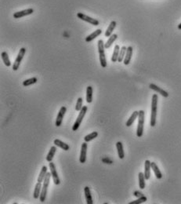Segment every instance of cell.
<instances>
[{
    "instance_id": "1",
    "label": "cell",
    "mask_w": 181,
    "mask_h": 204,
    "mask_svg": "<svg viewBox=\"0 0 181 204\" xmlns=\"http://www.w3.org/2000/svg\"><path fill=\"white\" fill-rule=\"evenodd\" d=\"M158 97L157 94H153L151 100V114H150V127H154L156 125V116H157L158 110Z\"/></svg>"
},
{
    "instance_id": "2",
    "label": "cell",
    "mask_w": 181,
    "mask_h": 204,
    "mask_svg": "<svg viewBox=\"0 0 181 204\" xmlns=\"http://www.w3.org/2000/svg\"><path fill=\"white\" fill-rule=\"evenodd\" d=\"M51 178H52L51 173H50V172H47V173H46V175H45V179H44V181H43V188H42L40 197H39L40 202H42V203H44V202L45 201V199H46V195H47L48 187H49V185H50V181Z\"/></svg>"
},
{
    "instance_id": "3",
    "label": "cell",
    "mask_w": 181,
    "mask_h": 204,
    "mask_svg": "<svg viewBox=\"0 0 181 204\" xmlns=\"http://www.w3.org/2000/svg\"><path fill=\"white\" fill-rule=\"evenodd\" d=\"M144 120H145V112L144 111L141 110L139 112L138 125H137V129H136V136L138 137H141L143 136Z\"/></svg>"
},
{
    "instance_id": "4",
    "label": "cell",
    "mask_w": 181,
    "mask_h": 204,
    "mask_svg": "<svg viewBox=\"0 0 181 204\" xmlns=\"http://www.w3.org/2000/svg\"><path fill=\"white\" fill-rule=\"evenodd\" d=\"M87 110H88V107H87V106H84V107H82V110L79 112V115H78V117H77V119L75 120L74 125L72 127V130H73V131H77V130H78V129H79L80 125H81L82 120H83L84 117H85V115H86V112H87Z\"/></svg>"
},
{
    "instance_id": "5",
    "label": "cell",
    "mask_w": 181,
    "mask_h": 204,
    "mask_svg": "<svg viewBox=\"0 0 181 204\" xmlns=\"http://www.w3.org/2000/svg\"><path fill=\"white\" fill-rule=\"evenodd\" d=\"M25 53H26V49L25 48H21L20 50L19 53H18V55H17V58L15 59L14 63H13V71L18 70L20 65H21V63L22 60H23V58H24V54H25Z\"/></svg>"
},
{
    "instance_id": "6",
    "label": "cell",
    "mask_w": 181,
    "mask_h": 204,
    "mask_svg": "<svg viewBox=\"0 0 181 204\" xmlns=\"http://www.w3.org/2000/svg\"><path fill=\"white\" fill-rule=\"evenodd\" d=\"M49 166H50V173H51V176H52L53 183H54L56 185H60V180L59 175H58L57 170H56V166H55L54 163H53V162H50Z\"/></svg>"
},
{
    "instance_id": "7",
    "label": "cell",
    "mask_w": 181,
    "mask_h": 204,
    "mask_svg": "<svg viewBox=\"0 0 181 204\" xmlns=\"http://www.w3.org/2000/svg\"><path fill=\"white\" fill-rule=\"evenodd\" d=\"M77 17H79V19H81L82 21L88 22V23L91 24L92 25H93V26H97V25H99V21H98L97 20L89 17V16L84 14L82 13H78V14H77Z\"/></svg>"
},
{
    "instance_id": "8",
    "label": "cell",
    "mask_w": 181,
    "mask_h": 204,
    "mask_svg": "<svg viewBox=\"0 0 181 204\" xmlns=\"http://www.w3.org/2000/svg\"><path fill=\"white\" fill-rule=\"evenodd\" d=\"M66 112H67V108L65 107V106H62V107L60 108V109L58 114H57V119H56V122H55L56 127H59L61 126L63 119H64V117H65Z\"/></svg>"
},
{
    "instance_id": "9",
    "label": "cell",
    "mask_w": 181,
    "mask_h": 204,
    "mask_svg": "<svg viewBox=\"0 0 181 204\" xmlns=\"http://www.w3.org/2000/svg\"><path fill=\"white\" fill-rule=\"evenodd\" d=\"M34 13V10L32 8H29V9H27V10H21V11H18V12H16L13 14V17L15 19H19V18H21L23 17H25V16H28V15H31Z\"/></svg>"
},
{
    "instance_id": "10",
    "label": "cell",
    "mask_w": 181,
    "mask_h": 204,
    "mask_svg": "<svg viewBox=\"0 0 181 204\" xmlns=\"http://www.w3.org/2000/svg\"><path fill=\"white\" fill-rule=\"evenodd\" d=\"M86 153H87V142H84L82 144L81 152L79 157V162L81 163H85L86 161Z\"/></svg>"
},
{
    "instance_id": "11",
    "label": "cell",
    "mask_w": 181,
    "mask_h": 204,
    "mask_svg": "<svg viewBox=\"0 0 181 204\" xmlns=\"http://www.w3.org/2000/svg\"><path fill=\"white\" fill-rule=\"evenodd\" d=\"M149 88H150L151 90H155V92H157V93H158L159 94H161L162 97H169V94H168V92L165 91V90L162 89V88H160L159 87H158L157 85L154 84V83H150V85H149Z\"/></svg>"
},
{
    "instance_id": "12",
    "label": "cell",
    "mask_w": 181,
    "mask_h": 204,
    "mask_svg": "<svg viewBox=\"0 0 181 204\" xmlns=\"http://www.w3.org/2000/svg\"><path fill=\"white\" fill-rule=\"evenodd\" d=\"M133 47L132 46H129L126 50V53L124 60H123V63H124L125 65H129V63L131 61L132 56H133Z\"/></svg>"
},
{
    "instance_id": "13",
    "label": "cell",
    "mask_w": 181,
    "mask_h": 204,
    "mask_svg": "<svg viewBox=\"0 0 181 204\" xmlns=\"http://www.w3.org/2000/svg\"><path fill=\"white\" fill-rule=\"evenodd\" d=\"M150 166H151V170L153 171L154 173H155V177L158 178V179H161L162 178V174L161 171L158 168V166H157V164L155 163V162H152L150 163Z\"/></svg>"
},
{
    "instance_id": "14",
    "label": "cell",
    "mask_w": 181,
    "mask_h": 204,
    "mask_svg": "<svg viewBox=\"0 0 181 204\" xmlns=\"http://www.w3.org/2000/svg\"><path fill=\"white\" fill-rule=\"evenodd\" d=\"M84 194H85V198H86L87 204H93V199H92L90 188L88 186H86V187L84 188Z\"/></svg>"
},
{
    "instance_id": "15",
    "label": "cell",
    "mask_w": 181,
    "mask_h": 204,
    "mask_svg": "<svg viewBox=\"0 0 181 204\" xmlns=\"http://www.w3.org/2000/svg\"><path fill=\"white\" fill-rule=\"evenodd\" d=\"M116 25H117L116 21H112L110 23L109 26L107 27V30H106V31H105L104 36H106V37H110V36H111L112 32L114 31Z\"/></svg>"
},
{
    "instance_id": "16",
    "label": "cell",
    "mask_w": 181,
    "mask_h": 204,
    "mask_svg": "<svg viewBox=\"0 0 181 204\" xmlns=\"http://www.w3.org/2000/svg\"><path fill=\"white\" fill-rule=\"evenodd\" d=\"M150 162L149 160H146L144 163V176L146 180H149L150 178Z\"/></svg>"
},
{
    "instance_id": "17",
    "label": "cell",
    "mask_w": 181,
    "mask_h": 204,
    "mask_svg": "<svg viewBox=\"0 0 181 204\" xmlns=\"http://www.w3.org/2000/svg\"><path fill=\"white\" fill-rule=\"evenodd\" d=\"M138 116H139V112H137V111H134L133 112V114L131 115V116L129 117V119L127 120L126 123V126L128 127H131V126L134 123V122H135V120L138 118Z\"/></svg>"
},
{
    "instance_id": "18",
    "label": "cell",
    "mask_w": 181,
    "mask_h": 204,
    "mask_svg": "<svg viewBox=\"0 0 181 204\" xmlns=\"http://www.w3.org/2000/svg\"><path fill=\"white\" fill-rule=\"evenodd\" d=\"M53 143H54V144L56 146L59 147V148H60V149H63V150H65V151H68L70 149V146L68 144H67L66 143L63 142L62 141H60V140L59 139H55Z\"/></svg>"
},
{
    "instance_id": "19",
    "label": "cell",
    "mask_w": 181,
    "mask_h": 204,
    "mask_svg": "<svg viewBox=\"0 0 181 204\" xmlns=\"http://www.w3.org/2000/svg\"><path fill=\"white\" fill-rule=\"evenodd\" d=\"M42 182H37L35 185V190H34V193H33V197L34 199H38L40 197V194H41V191H42Z\"/></svg>"
},
{
    "instance_id": "20",
    "label": "cell",
    "mask_w": 181,
    "mask_h": 204,
    "mask_svg": "<svg viewBox=\"0 0 181 204\" xmlns=\"http://www.w3.org/2000/svg\"><path fill=\"white\" fill-rule=\"evenodd\" d=\"M101 33H102V30H101V29H97V30H96L95 31H93V33H91L90 35H89V36L86 37V42L89 43V42H91V41H93L94 38L98 37V36H100Z\"/></svg>"
},
{
    "instance_id": "21",
    "label": "cell",
    "mask_w": 181,
    "mask_h": 204,
    "mask_svg": "<svg viewBox=\"0 0 181 204\" xmlns=\"http://www.w3.org/2000/svg\"><path fill=\"white\" fill-rule=\"evenodd\" d=\"M116 149L117 151H118V155H119V159H124L125 157V153H124V149H123V144H122V142L118 141L116 143Z\"/></svg>"
},
{
    "instance_id": "22",
    "label": "cell",
    "mask_w": 181,
    "mask_h": 204,
    "mask_svg": "<svg viewBox=\"0 0 181 204\" xmlns=\"http://www.w3.org/2000/svg\"><path fill=\"white\" fill-rule=\"evenodd\" d=\"M56 151H57V146H56V145H55V146H52L50 148L49 153L47 154V156L45 157V159H46L47 162H49V163H50V162H52L53 159V157H54L55 156V153H56Z\"/></svg>"
},
{
    "instance_id": "23",
    "label": "cell",
    "mask_w": 181,
    "mask_h": 204,
    "mask_svg": "<svg viewBox=\"0 0 181 204\" xmlns=\"http://www.w3.org/2000/svg\"><path fill=\"white\" fill-rule=\"evenodd\" d=\"M108 39H107V41L106 42V43L104 44V46H105V49H109L111 46H112V44L114 43V42L117 39V38H118V35L117 34H112L111 36H110V37H108Z\"/></svg>"
},
{
    "instance_id": "24",
    "label": "cell",
    "mask_w": 181,
    "mask_h": 204,
    "mask_svg": "<svg viewBox=\"0 0 181 204\" xmlns=\"http://www.w3.org/2000/svg\"><path fill=\"white\" fill-rule=\"evenodd\" d=\"M120 46L119 45H115L114 48V51H113V54H112L111 57V61L112 62H117L118 61V58H119V53H120Z\"/></svg>"
},
{
    "instance_id": "25",
    "label": "cell",
    "mask_w": 181,
    "mask_h": 204,
    "mask_svg": "<svg viewBox=\"0 0 181 204\" xmlns=\"http://www.w3.org/2000/svg\"><path fill=\"white\" fill-rule=\"evenodd\" d=\"M93 101V87L88 86L86 88V102L89 104Z\"/></svg>"
},
{
    "instance_id": "26",
    "label": "cell",
    "mask_w": 181,
    "mask_h": 204,
    "mask_svg": "<svg viewBox=\"0 0 181 204\" xmlns=\"http://www.w3.org/2000/svg\"><path fill=\"white\" fill-rule=\"evenodd\" d=\"M139 177V186L141 189H144L145 188L146 184H145V176H144V173L140 172L138 174Z\"/></svg>"
},
{
    "instance_id": "27",
    "label": "cell",
    "mask_w": 181,
    "mask_h": 204,
    "mask_svg": "<svg viewBox=\"0 0 181 204\" xmlns=\"http://www.w3.org/2000/svg\"><path fill=\"white\" fill-rule=\"evenodd\" d=\"M47 166H43L42 167V170L40 171V173H39V176L38 178V182H43V181L45 179V177L47 173Z\"/></svg>"
},
{
    "instance_id": "28",
    "label": "cell",
    "mask_w": 181,
    "mask_h": 204,
    "mask_svg": "<svg viewBox=\"0 0 181 204\" xmlns=\"http://www.w3.org/2000/svg\"><path fill=\"white\" fill-rule=\"evenodd\" d=\"M1 58H2V60H3L4 65L6 66V67H10L11 65V62H10V58H9V55L6 52H3L1 53Z\"/></svg>"
},
{
    "instance_id": "29",
    "label": "cell",
    "mask_w": 181,
    "mask_h": 204,
    "mask_svg": "<svg viewBox=\"0 0 181 204\" xmlns=\"http://www.w3.org/2000/svg\"><path fill=\"white\" fill-rule=\"evenodd\" d=\"M126 50L127 47L125 46H123L122 48L120 49V53H119V58H118V62L122 63L124 60L125 56H126Z\"/></svg>"
},
{
    "instance_id": "30",
    "label": "cell",
    "mask_w": 181,
    "mask_h": 204,
    "mask_svg": "<svg viewBox=\"0 0 181 204\" xmlns=\"http://www.w3.org/2000/svg\"><path fill=\"white\" fill-rule=\"evenodd\" d=\"M37 81H38V79H37L36 77H32L31 79L24 80V81L23 82V86H24V87H29V86H31V85H33L35 84V83H36Z\"/></svg>"
},
{
    "instance_id": "31",
    "label": "cell",
    "mask_w": 181,
    "mask_h": 204,
    "mask_svg": "<svg viewBox=\"0 0 181 204\" xmlns=\"http://www.w3.org/2000/svg\"><path fill=\"white\" fill-rule=\"evenodd\" d=\"M99 58H100V63L101 67L106 68L107 67V60H106V56H105V53L103 52V53H99Z\"/></svg>"
},
{
    "instance_id": "32",
    "label": "cell",
    "mask_w": 181,
    "mask_h": 204,
    "mask_svg": "<svg viewBox=\"0 0 181 204\" xmlns=\"http://www.w3.org/2000/svg\"><path fill=\"white\" fill-rule=\"evenodd\" d=\"M97 136H98V133L94 131V132H92L91 134H89L86 135V137H84V141H85L86 142L90 141H92V140L97 138Z\"/></svg>"
},
{
    "instance_id": "33",
    "label": "cell",
    "mask_w": 181,
    "mask_h": 204,
    "mask_svg": "<svg viewBox=\"0 0 181 204\" xmlns=\"http://www.w3.org/2000/svg\"><path fill=\"white\" fill-rule=\"evenodd\" d=\"M104 41L102 40V39H100V40H98L97 42V46H98V53H103V52H104V49H105V46H104Z\"/></svg>"
},
{
    "instance_id": "34",
    "label": "cell",
    "mask_w": 181,
    "mask_h": 204,
    "mask_svg": "<svg viewBox=\"0 0 181 204\" xmlns=\"http://www.w3.org/2000/svg\"><path fill=\"white\" fill-rule=\"evenodd\" d=\"M82 104H83V100H82V97H79V98H78V100H77L76 105H75V110H76L77 112H80V111L82 110V107H83Z\"/></svg>"
},
{
    "instance_id": "35",
    "label": "cell",
    "mask_w": 181,
    "mask_h": 204,
    "mask_svg": "<svg viewBox=\"0 0 181 204\" xmlns=\"http://www.w3.org/2000/svg\"><path fill=\"white\" fill-rule=\"evenodd\" d=\"M147 197L144 196V195H143V196L140 197V198H138V199H136V200H134V201L133 202H130L129 204H141V203H145L146 201H147Z\"/></svg>"
},
{
    "instance_id": "36",
    "label": "cell",
    "mask_w": 181,
    "mask_h": 204,
    "mask_svg": "<svg viewBox=\"0 0 181 204\" xmlns=\"http://www.w3.org/2000/svg\"><path fill=\"white\" fill-rule=\"evenodd\" d=\"M102 162L103 163H106V164H112V163H113V161H112L111 159H110L109 158H107V157H105V158L102 159Z\"/></svg>"
},
{
    "instance_id": "37",
    "label": "cell",
    "mask_w": 181,
    "mask_h": 204,
    "mask_svg": "<svg viewBox=\"0 0 181 204\" xmlns=\"http://www.w3.org/2000/svg\"><path fill=\"white\" fill-rule=\"evenodd\" d=\"M133 195L134 196L137 197V198H140V197L143 196V194L142 192H140V191H135V192H133Z\"/></svg>"
},
{
    "instance_id": "38",
    "label": "cell",
    "mask_w": 181,
    "mask_h": 204,
    "mask_svg": "<svg viewBox=\"0 0 181 204\" xmlns=\"http://www.w3.org/2000/svg\"><path fill=\"white\" fill-rule=\"evenodd\" d=\"M178 28L180 29V30H181V23L178 25Z\"/></svg>"
}]
</instances>
